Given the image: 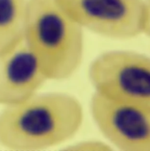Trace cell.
I'll use <instances>...</instances> for the list:
<instances>
[{"instance_id":"5b68a950","label":"cell","mask_w":150,"mask_h":151,"mask_svg":"<svg viewBox=\"0 0 150 151\" xmlns=\"http://www.w3.org/2000/svg\"><path fill=\"white\" fill-rule=\"evenodd\" d=\"M91 111L102 134L119 150H150V106L114 101L95 92Z\"/></svg>"},{"instance_id":"8992f818","label":"cell","mask_w":150,"mask_h":151,"mask_svg":"<svg viewBox=\"0 0 150 151\" xmlns=\"http://www.w3.org/2000/svg\"><path fill=\"white\" fill-rule=\"evenodd\" d=\"M47 79L23 39L0 55V105H16L28 100Z\"/></svg>"},{"instance_id":"3957f363","label":"cell","mask_w":150,"mask_h":151,"mask_svg":"<svg viewBox=\"0 0 150 151\" xmlns=\"http://www.w3.org/2000/svg\"><path fill=\"white\" fill-rule=\"evenodd\" d=\"M82 27L103 37L127 40L149 33V0H57Z\"/></svg>"},{"instance_id":"7a4b0ae2","label":"cell","mask_w":150,"mask_h":151,"mask_svg":"<svg viewBox=\"0 0 150 151\" xmlns=\"http://www.w3.org/2000/svg\"><path fill=\"white\" fill-rule=\"evenodd\" d=\"M24 39L48 79H66L81 63L83 27L57 0H28Z\"/></svg>"},{"instance_id":"6da1fadb","label":"cell","mask_w":150,"mask_h":151,"mask_svg":"<svg viewBox=\"0 0 150 151\" xmlns=\"http://www.w3.org/2000/svg\"><path fill=\"white\" fill-rule=\"evenodd\" d=\"M78 99L64 93L35 94L0 113V145L11 150H39L58 145L81 126Z\"/></svg>"},{"instance_id":"277c9868","label":"cell","mask_w":150,"mask_h":151,"mask_svg":"<svg viewBox=\"0 0 150 151\" xmlns=\"http://www.w3.org/2000/svg\"><path fill=\"white\" fill-rule=\"evenodd\" d=\"M89 75L101 96L150 106V60L146 55L125 51L105 53L91 63Z\"/></svg>"},{"instance_id":"52a82bcc","label":"cell","mask_w":150,"mask_h":151,"mask_svg":"<svg viewBox=\"0 0 150 151\" xmlns=\"http://www.w3.org/2000/svg\"><path fill=\"white\" fill-rule=\"evenodd\" d=\"M28 0H0V55L24 39Z\"/></svg>"},{"instance_id":"ba28073f","label":"cell","mask_w":150,"mask_h":151,"mask_svg":"<svg viewBox=\"0 0 150 151\" xmlns=\"http://www.w3.org/2000/svg\"><path fill=\"white\" fill-rule=\"evenodd\" d=\"M65 150H110L111 147L108 145L98 141H86L79 142L70 146Z\"/></svg>"}]
</instances>
